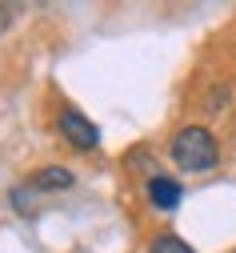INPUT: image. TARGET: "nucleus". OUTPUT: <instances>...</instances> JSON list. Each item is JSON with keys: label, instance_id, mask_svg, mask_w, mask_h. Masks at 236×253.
I'll list each match as a JSON object with an SVG mask.
<instances>
[{"label": "nucleus", "instance_id": "1", "mask_svg": "<svg viewBox=\"0 0 236 253\" xmlns=\"http://www.w3.org/2000/svg\"><path fill=\"white\" fill-rule=\"evenodd\" d=\"M168 153H172V161H176L184 173H208V169L220 161L216 137L204 129V125H184V129L172 137Z\"/></svg>", "mask_w": 236, "mask_h": 253}, {"label": "nucleus", "instance_id": "2", "mask_svg": "<svg viewBox=\"0 0 236 253\" xmlns=\"http://www.w3.org/2000/svg\"><path fill=\"white\" fill-rule=\"evenodd\" d=\"M56 125H60V137L68 141L72 149H80V153H92V149L100 145V129H96L84 113H76V109H64V113L56 117Z\"/></svg>", "mask_w": 236, "mask_h": 253}, {"label": "nucleus", "instance_id": "3", "mask_svg": "<svg viewBox=\"0 0 236 253\" xmlns=\"http://www.w3.org/2000/svg\"><path fill=\"white\" fill-rule=\"evenodd\" d=\"M180 197H184V189H180V181H172V177H164V173H152V177H148V201H152L156 209H164V213H172V209L180 205Z\"/></svg>", "mask_w": 236, "mask_h": 253}, {"label": "nucleus", "instance_id": "4", "mask_svg": "<svg viewBox=\"0 0 236 253\" xmlns=\"http://www.w3.org/2000/svg\"><path fill=\"white\" fill-rule=\"evenodd\" d=\"M28 189H32V193H64V189H72V173L60 169V165L36 169V173L28 177Z\"/></svg>", "mask_w": 236, "mask_h": 253}, {"label": "nucleus", "instance_id": "5", "mask_svg": "<svg viewBox=\"0 0 236 253\" xmlns=\"http://www.w3.org/2000/svg\"><path fill=\"white\" fill-rule=\"evenodd\" d=\"M148 253H196V249H192L188 241H180L176 233H160V237H152Z\"/></svg>", "mask_w": 236, "mask_h": 253}, {"label": "nucleus", "instance_id": "6", "mask_svg": "<svg viewBox=\"0 0 236 253\" xmlns=\"http://www.w3.org/2000/svg\"><path fill=\"white\" fill-rule=\"evenodd\" d=\"M8 24H12V8H8V4H0V33H4Z\"/></svg>", "mask_w": 236, "mask_h": 253}]
</instances>
